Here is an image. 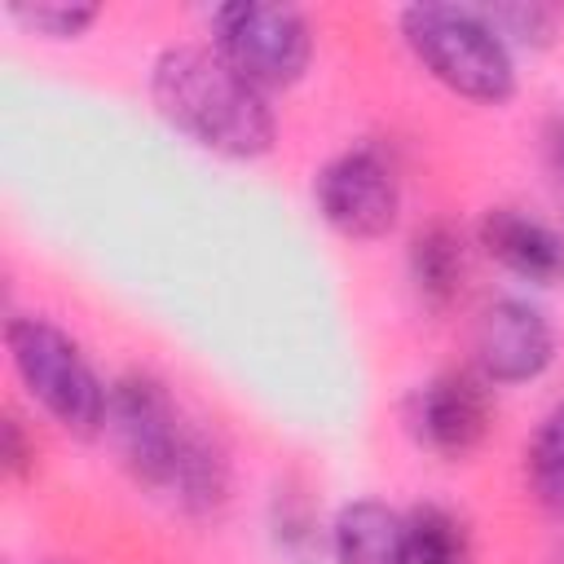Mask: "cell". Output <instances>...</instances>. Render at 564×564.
<instances>
[{
  "label": "cell",
  "mask_w": 564,
  "mask_h": 564,
  "mask_svg": "<svg viewBox=\"0 0 564 564\" xmlns=\"http://www.w3.org/2000/svg\"><path fill=\"white\" fill-rule=\"evenodd\" d=\"M476 238L502 269H511L524 282L551 286L564 278V234H555L538 216H524L516 207H494L480 216Z\"/></svg>",
  "instance_id": "cell-9"
},
{
  "label": "cell",
  "mask_w": 564,
  "mask_h": 564,
  "mask_svg": "<svg viewBox=\"0 0 564 564\" xmlns=\"http://www.w3.org/2000/svg\"><path fill=\"white\" fill-rule=\"evenodd\" d=\"M524 467H529L533 498L551 516H564V401H555L546 410V419L538 423L529 454H524Z\"/></svg>",
  "instance_id": "cell-14"
},
{
  "label": "cell",
  "mask_w": 564,
  "mask_h": 564,
  "mask_svg": "<svg viewBox=\"0 0 564 564\" xmlns=\"http://www.w3.org/2000/svg\"><path fill=\"white\" fill-rule=\"evenodd\" d=\"M0 458H4L9 476H26L35 467V441L22 436L18 419H4V427H0Z\"/></svg>",
  "instance_id": "cell-17"
},
{
  "label": "cell",
  "mask_w": 564,
  "mask_h": 564,
  "mask_svg": "<svg viewBox=\"0 0 564 564\" xmlns=\"http://www.w3.org/2000/svg\"><path fill=\"white\" fill-rule=\"evenodd\" d=\"M555 357L551 322L524 300H494L476 322V366L485 383H529Z\"/></svg>",
  "instance_id": "cell-8"
},
{
  "label": "cell",
  "mask_w": 564,
  "mask_h": 564,
  "mask_svg": "<svg viewBox=\"0 0 564 564\" xmlns=\"http://www.w3.org/2000/svg\"><path fill=\"white\" fill-rule=\"evenodd\" d=\"M106 432L115 436V449L123 467L137 476V485L167 494L172 471L185 454L189 423L181 419L172 392L150 379V375H123L110 388V410H106Z\"/></svg>",
  "instance_id": "cell-5"
},
{
  "label": "cell",
  "mask_w": 564,
  "mask_h": 564,
  "mask_svg": "<svg viewBox=\"0 0 564 564\" xmlns=\"http://www.w3.org/2000/svg\"><path fill=\"white\" fill-rule=\"evenodd\" d=\"M405 524H410V564H471V538L454 511L423 502L405 516Z\"/></svg>",
  "instance_id": "cell-13"
},
{
  "label": "cell",
  "mask_w": 564,
  "mask_h": 564,
  "mask_svg": "<svg viewBox=\"0 0 564 564\" xmlns=\"http://www.w3.org/2000/svg\"><path fill=\"white\" fill-rule=\"evenodd\" d=\"M551 159H555V172H560V181H564V128L551 137Z\"/></svg>",
  "instance_id": "cell-18"
},
{
  "label": "cell",
  "mask_w": 564,
  "mask_h": 564,
  "mask_svg": "<svg viewBox=\"0 0 564 564\" xmlns=\"http://www.w3.org/2000/svg\"><path fill=\"white\" fill-rule=\"evenodd\" d=\"M9 18L35 35L70 40L97 22V4H9Z\"/></svg>",
  "instance_id": "cell-15"
},
{
  "label": "cell",
  "mask_w": 564,
  "mask_h": 564,
  "mask_svg": "<svg viewBox=\"0 0 564 564\" xmlns=\"http://www.w3.org/2000/svg\"><path fill=\"white\" fill-rule=\"evenodd\" d=\"M401 35L423 70L467 101L498 106L516 93V66L507 40L485 22L480 9L458 4H410L401 13Z\"/></svg>",
  "instance_id": "cell-2"
},
{
  "label": "cell",
  "mask_w": 564,
  "mask_h": 564,
  "mask_svg": "<svg viewBox=\"0 0 564 564\" xmlns=\"http://www.w3.org/2000/svg\"><path fill=\"white\" fill-rule=\"evenodd\" d=\"M225 489H229V463H225L220 445L194 427L189 441H185V454H181V463H176V471H172L167 498H172L181 511L198 516V511L220 507Z\"/></svg>",
  "instance_id": "cell-12"
},
{
  "label": "cell",
  "mask_w": 564,
  "mask_h": 564,
  "mask_svg": "<svg viewBox=\"0 0 564 564\" xmlns=\"http://www.w3.org/2000/svg\"><path fill=\"white\" fill-rule=\"evenodd\" d=\"M463 273H467V251H463V238H458L454 225L432 220L427 229L414 234V242H410V278H414L419 295L432 308H445L458 295Z\"/></svg>",
  "instance_id": "cell-11"
},
{
  "label": "cell",
  "mask_w": 564,
  "mask_h": 564,
  "mask_svg": "<svg viewBox=\"0 0 564 564\" xmlns=\"http://www.w3.org/2000/svg\"><path fill=\"white\" fill-rule=\"evenodd\" d=\"M335 564H410V524L388 502L361 498L335 516Z\"/></svg>",
  "instance_id": "cell-10"
},
{
  "label": "cell",
  "mask_w": 564,
  "mask_h": 564,
  "mask_svg": "<svg viewBox=\"0 0 564 564\" xmlns=\"http://www.w3.org/2000/svg\"><path fill=\"white\" fill-rule=\"evenodd\" d=\"M150 97L159 115L225 159H256L273 145V110L264 93L242 79L216 48L176 44L154 57Z\"/></svg>",
  "instance_id": "cell-1"
},
{
  "label": "cell",
  "mask_w": 564,
  "mask_h": 564,
  "mask_svg": "<svg viewBox=\"0 0 564 564\" xmlns=\"http://www.w3.org/2000/svg\"><path fill=\"white\" fill-rule=\"evenodd\" d=\"M4 348L26 397L62 432L88 441L106 427L110 392L101 388V379L93 375V366L84 361L79 344L66 330H57L44 317H13L4 326Z\"/></svg>",
  "instance_id": "cell-3"
},
{
  "label": "cell",
  "mask_w": 564,
  "mask_h": 564,
  "mask_svg": "<svg viewBox=\"0 0 564 564\" xmlns=\"http://www.w3.org/2000/svg\"><path fill=\"white\" fill-rule=\"evenodd\" d=\"M216 53L264 88H286L308 70L313 57V26L291 4H225L212 13Z\"/></svg>",
  "instance_id": "cell-4"
},
{
  "label": "cell",
  "mask_w": 564,
  "mask_h": 564,
  "mask_svg": "<svg viewBox=\"0 0 564 564\" xmlns=\"http://www.w3.org/2000/svg\"><path fill=\"white\" fill-rule=\"evenodd\" d=\"M489 392L485 379L467 375V370H445L436 379H427L405 410V423L414 432L419 445H427L441 458H467L485 432H489Z\"/></svg>",
  "instance_id": "cell-7"
},
{
  "label": "cell",
  "mask_w": 564,
  "mask_h": 564,
  "mask_svg": "<svg viewBox=\"0 0 564 564\" xmlns=\"http://www.w3.org/2000/svg\"><path fill=\"white\" fill-rule=\"evenodd\" d=\"M485 22L498 35H516L524 44H546L551 40V13L546 9H485Z\"/></svg>",
  "instance_id": "cell-16"
},
{
  "label": "cell",
  "mask_w": 564,
  "mask_h": 564,
  "mask_svg": "<svg viewBox=\"0 0 564 564\" xmlns=\"http://www.w3.org/2000/svg\"><path fill=\"white\" fill-rule=\"evenodd\" d=\"M313 194H317V212L326 216V225L352 242L383 238L401 212L397 167L375 145H352V150L335 154L317 172Z\"/></svg>",
  "instance_id": "cell-6"
}]
</instances>
